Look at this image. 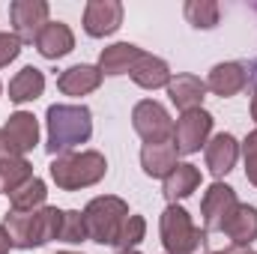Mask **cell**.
<instances>
[{"mask_svg":"<svg viewBox=\"0 0 257 254\" xmlns=\"http://www.w3.org/2000/svg\"><path fill=\"white\" fill-rule=\"evenodd\" d=\"M60 224H63V209L57 206H42L33 212H15L9 209L3 215V230L12 242V248H39L51 239H60Z\"/></svg>","mask_w":257,"mask_h":254,"instance_id":"1","label":"cell"},{"mask_svg":"<svg viewBox=\"0 0 257 254\" xmlns=\"http://www.w3.org/2000/svg\"><path fill=\"white\" fill-rule=\"evenodd\" d=\"M48 123V153L57 159L75 153V147L87 144L93 135V114L87 105H51L45 114Z\"/></svg>","mask_w":257,"mask_h":254,"instance_id":"2","label":"cell"},{"mask_svg":"<svg viewBox=\"0 0 257 254\" xmlns=\"http://www.w3.org/2000/svg\"><path fill=\"white\" fill-rule=\"evenodd\" d=\"M51 180L57 183V189L63 191H78L96 186L105 174H108V162L102 153L96 150H81V153H66L51 162Z\"/></svg>","mask_w":257,"mask_h":254,"instance_id":"3","label":"cell"},{"mask_svg":"<svg viewBox=\"0 0 257 254\" xmlns=\"http://www.w3.org/2000/svg\"><path fill=\"white\" fill-rule=\"evenodd\" d=\"M128 215V203L123 197L105 194V197H93L84 209V224H87V236L99 245H114L120 224Z\"/></svg>","mask_w":257,"mask_h":254,"instance_id":"4","label":"cell"},{"mask_svg":"<svg viewBox=\"0 0 257 254\" xmlns=\"http://www.w3.org/2000/svg\"><path fill=\"white\" fill-rule=\"evenodd\" d=\"M159 230H162V245L168 254H194L197 245L203 242L200 227H194L192 215L180 203H168V209L159 218Z\"/></svg>","mask_w":257,"mask_h":254,"instance_id":"5","label":"cell"},{"mask_svg":"<svg viewBox=\"0 0 257 254\" xmlns=\"http://www.w3.org/2000/svg\"><path fill=\"white\" fill-rule=\"evenodd\" d=\"M132 126L144 138V144H168L174 138V120L165 111V105H159L156 99H144L135 105Z\"/></svg>","mask_w":257,"mask_h":254,"instance_id":"6","label":"cell"},{"mask_svg":"<svg viewBox=\"0 0 257 254\" xmlns=\"http://www.w3.org/2000/svg\"><path fill=\"white\" fill-rule=\"evenodd\" d=\"M209 132H212V114L203 111V108H194V111H186V114L174 123V138H171V144L177 147V153L192 156V153H200V147H206Z\"/></svg>","mask_w":257,"mask_h":254,"instance_id":"7","label":"cell"},{"mask_svg":"<svg viewBox=\"0 0 257 254\" xmlns=\"http://www.w3.org/2000/svg\"><path fill=\"white\" fill-rule=\"evenodd\" d=\"M236 191L224 183H212L209 189L203 191V200H200V215H203V230L206 233H215L224 227V221L230 218V212L236 209Z\"/></svg>","mask_w":257,"mask_h":254,"instance_id":"8","label":"cell"},{"mask_svg":"<svg viewBox=\"0 0 257 254\" xmlns=\"http://www.w3.org/2000/svg\"><path fill=\"white\" fill-rule=\"evenodd\" d=\"M9 21H12L15 36L21 42H36V36L48 24V3L45 0H12Z\"/></svg>","mask_w":257,"mask_h":254,"instance_id":"9","label":"cell"},{"mask_svg":"<svg viewBox=\"0 0 257 254\" xmlns=\"http://www.w3.org/2000/svg\"><path fill=\"white\" fill-rule=\"evenodd\" d=\"M123 24V3L120 0H90L84 6V30L93 39L117 33Z\"/></svg>","mask_w":257,"mask_h":254,"instance_id":"10","label":"cell"},{"mask_svg":"<svg viewBox=\"0 0 257 254\" xmlns=\"http://www.w3.org/2000/svg\"><path fill=\"white\" fill-rule=\"evenodd\" d=\"M236 159H239V141L230 132H218L212 141H206V168L212 177L230 174Z\"/></svg>","mask_w":257,"mask_h":254,"instance_id":"11","label":"cell"},{"mask_svg":"<svg viewBox=\"0 0 257 254\" xmlns=\"http://www.w3.org/2000/svg\"><path fill=\"white\" fill-rule=\"evenodd\" d=\"M0 132H3V138L12 144V150H15L18 156L30 153V150L39 144V123H36V117H33V114H27V111L12 114Z\"/></svg>","mask_w":257,"mask_h":254,"instance_id":"12","label":"cell"},{"mask_svg":"<svg viewBox=\"0 0 257 254\" xmlns=\"http://www.w3.org/2000/svg\"><path fill=\"white\" fill-rule=\"evenodd\" d=\"M245 84H248V69L242 63H233V60H230V63L212 66V72H209V78H206V90H212V93L221 96V99L242 93Z\"/></svg>","mask_w":257,"mask_h":254,"instance_id":"13","label":"cell"},{"mask_svg":"<svg viewBox=\"0 0 257 254\" xmlns=\"http://www.w3.org/2000/svg\"><path fill=\"white\" fill-rule=\"evenodd\" d=\"M75 48V33L69 30V24L63 21H48L42 27V33L36 36V51L45 60H60Z\"/></svg>","mask_w":257,"mask_h":254,"instance_id":"14","label":"cell"},{"mask_svg":"<svg viewBox=\"0 0 257 254\" xmlns=\"http://www.w3.org/2000/svg\"><path fill=\"white\" fill-rule=\"evenodd\" d=\"M102 72L99 66H87V63H78V66H69L66 72H60L57 78V87L63 96H87L93 90L102 87Z\"/></svg>","mask_w":257,"mask_h":254,"instance_id":"15","label":"cell"},{"mask_svg":"<svg viewBox=\"0 0 257 254\" xmlns=\"http://www.w3.org/2000/svg\"><path fill=\"white\" fill-rule=\"evenodd\" d=\"M168 96H171V102H174L183 114H186V111H194V108H200V105H203L206 81H200L197 75L183 72V75L171 78V84H168Z\"/></svg>","mask_w":257,"mask_h":254,"instance_id":"16","label":"cell"},{"mask_svg":"<svg viewBox=\"0 0 257 254\" xmlns=\"http://www.w3.org/2000/svg\"><path fill=\"white\" fill-rule=\"evenodd\" d=\"M221 230L230 236V242H233L236 248L251 245L257 239V209L248 206V203H236V209L230 212V218L224 221Z\"/></svg>","mask_w":257,"mask_h":254,"instance_id":"17","label":"cell"},{"mask_svg":"<svg viewBox=\"0 0 257 254\" xmlns=\"http://www.w3.org/2000/svg\"><path fill=\"white\" fill-rule=\"evenodd\" d=\"M177 147L168 141V144H144L141 150V168L147 177H156V180H165L180 162H177Z\"/></svg>","mask_w":257,"mask_h":254,"instance_id":"18","label":"cell"},{"mask_svg":"<svg viewBox=\"0 0 257 254\" xmlns=\"http://www.w3.org/2000/svg\"><path fill=\"white\" fill-rule=\"evenodd\" d=\"M144 57V51L132 42H117V45H108L102 48L99 54V72L102 75H126L135 69V63Z\"/></svg>","mask_w":257,"mask_h":254,"instance_id":"19","label":"cell"},{"mask_svg":"<svg viewBox=\"0 0 257 254\" xmlns=\"http://www.w3.org/2000/svg\"><path fill=\"white\" fill-rule=\"evenodd\" d=\"M132 75V81L138 84V87H144V90H159V87H168L171 84V69L168 63L162 60V57H153V54H147L144 51V57L135 63V69L128 72Z\"/></svg>","mask_w":257,"mask_h":254,"instance_id":"20","label":"cell"},{"mask_svg":"<svg viewBox=\"0 0 257 254\" xmlns=\"http://www.w3.org/2000/svg\"><path fill=\"white\" fill-rule=\"evenodd\" d=\"M42 93H45V75H42L36 66H24V69L9 81V99H12L15 105L36 102Z\"/></svg>","mask_w":257,"mask_h":254,"instance_id":"21","label":"cell"},{"mask_svg":"<svg viewBox=\"0 0 257 254\" xmlns=\"http://www.w3.org/2000/svg\"><path fill=\"white\" fill-rule=\"evenodd\" d=\"M197 186H200V171L186 162V165H177V168L165 177V183H162V194H165L171 203H177V200L189 197L192 191H197Z\"/></svg>","mask_w":257,"mask_h":254,"instance_id":"22","label":"cell"},{"mask_svg":"<svg viewBox=\"0 0 257 254\" xmlns=\"http://www.w3.org/2000/svg\"><path fill=\"white\" fill-rule=\"evenodd\" d=\"M27 180H33V165L24 156H12L0 162V191L9 197L15 189H21Z\"/></svg>","mask_w":257,"mask_h":254,"instance_id":"23","label":"cell"},{"mask_svg":"<svg viewBox=\"0 0 257 254\" xmlns=\"http://www.w3.org/2000/svg\"><path fill=\"white\" fill-rule=\"evenodd\" d=\"M45 197H48L45 183H42L39 177H33V180H27L21 189H15L9 194V203H12L15 212H33V209H42V206H45Z\"/></svg>","mask_w":257,"mask_h":254,"instance_id":"24","label":"cell"},{"mask_svg":"<svg viewBox=\"0 0 257 254\" xmlns=\"http://www.w3.org/2000/svg\"><path fill=\"white\" fill-rule=\"evenodd\" d=\"M186 18H189V24L197 27V30H212L215 24H218V3L215 0H189L186 3Z\"/></svg>","mask_w":257,"mask_h":254,"instance_id":"25","label":"cell"},{"mask_svg":"<svg viewBox=\"0 0 257 254\" xmlns=\"http://www.w3.org/2000/svg\"><path fill=\"white\" fill-rule=\"evenodd\" d=\"M144 233H147V221H144L141 215H132V212H128L126 221L120 224V233H117L114 245H117L120 251H128V248H135V245L144 239Z\"/></svg>","mask_w":257,"mask_h":254,"instance_id":"26","label":"cell"},{"mask_svg":"<svg viewBox=\"0 0 257 254\" xmlns=\"http://www.w3.org/2000/svg\"><path fill=\"white\" fill-rule=\"evenodd\" d=\"M90 239L87 236V224H84V212L78 209H63V224H60V242H69V245H78Z\"/></svg>","mask_w":257,"mask_h":254,"instance_id":"27","label":"cell"},{"mask_svg":"<svg viewBox=\"0 0 257 254\" xmlns=\"http://www.w3.org/2000/svg\"><path fill=\"white\" fill-rule=\"evenodd\" d=\"M242 156H245V177L251 186H257V129L242 141Z\"/></svg>","mask_w":257,"mask_h":254,"instance_id":"28","label":"cell"},{"mask_svg":"<svg viewBox=\"0 0 257 254\" xmlns=\"http://www.w3.org/2000/svg\"><path fill=\"white\" fill-rule=\"evenodd\" d=\"M21 54V39L15 33H0V69L9 66Z\"/></svg>","mask_w":257,"mask_h":254,"instance_id":"29","label":"cell"},{"mask_svg":"<svg viewBox=\"0 0 257 254\" xmlns=\"http://www.w3.org/2000/svg\"><path fill=\"white\" fill-rule=\"evenodd\" d=\"M12 156H18V153L12 150V144H9V141L3 138V132H0V162H3V159H12Z\"/></svg>","mask_w":257,"mask_h":254,"instance_id":"30","label":"cell"},{"mask_svg":"<svg viewBox=\"0 0 257 254\" xmlns=\"http://www.w3.org/2000/svg\"><path fill=\"white\" fill-rule=\"evenodd\" d=\"M9 248H12V242H9V236H6V230L0 224V254H9Z\"/></svg>","mask_w":257,"mask_h":254,"instance_id":"31","label":"cell"},{"mask_svg":"<svg viewBox=\"0 0 257 254\" xmlns=\"http://www.w3.org/2000/svg\"><path fill=\"white\" fill-rule=\"evenodd\" d=\"M251 117L257 120V93H254V99H251Z\"/></svg>","mask_w":257,"mask_h":254,"instance_id":"32","label":"cell"},{"mask_svg":"<svg viewBox=\"0 0 257 254\" xmlns=\"http://www.w3.org/2000/svg\"><path fill=\"white\" fill-rule=\"evenodd\" d=\"M120 254H141L138 248H128V251H120Z\"/></svg>","mask_w":257,"mask_h":254,"instance_id":"33","label":"cell"},{"mask_svg":"<svg viewBox=\"0 0 257 254\" xmlns=\"http://www.w3.org/2000/svg\"><path fill=\"white\" fill-rule=\"evenodd\" d=\"M209 254H227V251H209Z\"/></svg>","mask_w":257,"mask_h":254,"instance_id":"34","label":"cell"},{"mask_svg":"<svg viewBox=\"0 0 257 254\" xmlns=\"http://www.w3.org/2000/svg\"><path fill=\"white\" fill-rule=\"evenodd\" d=\"M57 254H75V251H57Z\"/></svg>","mask_w":257,"mask_h":254,"instance_id":"35","label":"cell"},{"mask_svg":"<svg viewBox=\"0 0 257 254\" xmlns=\"http://www.w3.org/2000/svg\"><path fill=\"white\" fill-rule=\"evenodd\" d=\"M242 254H257V251H242Z\"/></svg>","mask_w":257,"mask_h":254,"instance_id":"36","label":"cell"},{"mask_svg":"<svg viewBox=\"0 0 257 254\" xmlns=\"http://www.w3.org/2000/svg\"><path fill=\"white\" fill-rule=\"evenodd\" d=\"M0 93H3V84H0Z\"/></svg>","mask_w":257,"mask_h":254,"instance_id":"37","label":"cell"}]
</instances>
